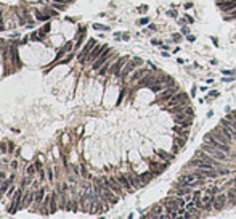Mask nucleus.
Segmentation results:
<instances>
[{"mask_svg": "<svg viewBox=\"0 0 236 219\" xmlns=\"http://www.w3.org/2000/svg\"><path fill=\"white\" fill-rule=\"evenodd\" d=\"M36 169H37V166H36V164H31V166L27 167V176H31V177H32V176H34V172H36Z\"/></svg>", "mask_w": 236, "mask_h": 219, "instance_id": "nucleus-31", "label": "nucleus"}, {"mask_svg": "<svg viewBox=\"0 0 236 219\" xmlns=\"http://www.w3.org/2000/svg\"><path fill=\"white\" fill-rule=\"evenodd\" d=\"M196 198H201V190H194L193 192V200H196Z\"/></svg>", "mask_w": 236, "mask_h": 219, "instance_id": "nucleus-35", "label": "nucleus"}, {"mask_svg": "<svg viewBox=\"0 0 236 219\" xmlns=\"http://www.w3.org/2000/svg\"><path fill=\"white\" fill-rule=\"evenodd\" d=\"M210 134L215 137V139L218 140V142H222V143H227V145H230L231 142H233V139H230V137H228L227 134H225L223 132V129L220 127V126H218V127H215V129H212L210 131Z\"/></svg>", "mask_w": 236, "mask_h": 219, "instance_id": "nucleus-11", "label": "nucleus"}, {"mask_svg": "<svg viewBox=\"0 0 236 219\" xmlns=\"http://www.w3.org/2000/svg\"><path fill=\"white\" fill-rule=\"evenodd\" d=\"M220 189L218 187H210V189H206V193H210V195H217Z\"/></svg>", "mask_w": 236, "mask_h": 219, "instance_id": "nucleus-30", "label": "nucleus"}, {"mask_svg": "<svg viewBox=\"0 0 236 219\" xmlns=\"http://www.w3.org/2000/svg\"><path fill=\"white\" fill-rule=\"evenodd\" d=\"M222 11H233L236 10V0H228V2H217Z\"/></svg>", "mask_w": 236, "mask_h": 219, "instance_id": "nucleus-21", "label": "nucleus"}, {"mask_svg": "<svg viewBox=\"0 0 236 219\" xmlns=\"http://www.w3.org/2000/svg\"><path fill=\"white\" fill-rule=\"evenodd\" d=\"M175 124L182 126V127H190L191 124H193V119H191V116H186L185 113H180V115H175Z\"/></svg>", "mask_w": 236, "mask_h": 219, "instance_id": "nucleus-16", "label": "nucleus"}, {"mask_svg": "<svg viewBox=\"0 0 236 219\" xmlns=\"http://www.w3.org/2000/svg\"><path fill=\"white\" fill-rule=\"evenodd\" d=\"M183 102H188L186 94H185V92H177V94L173 95V97H172V98H170V100L166 103V110H169V108L175 107V105H180V103H183Z\"/></svg>", "mask_w": 236, "mask_h": 219, "instance_id": "nucleus-9", "label": "nucleus"}, {"mask_svg": "<svg viewBox=\"0 0 236 219\" xmlns=\"http://www.w3.org/2000/svg\"><path fill=\"white\" fill-rule=\"evenodd\" d=\"M106 49H108V47H106V45H100V44H97V45L93 47V50H92V52H90V55H88L87 61H88V63H92V64H93L95 61L98 60V57H100V55L103 53Z\"/></svg>", "mask_w": 236, "mask_h": 219, "instance_id": "nucleus-14", "label": "nucleus"}, {"mask_svg": "<svg viewBox=\"0 0 236 219\" xmlns=\"http://www.w3.org/2000/svg\"><path fill=\"white\" fill-rule=\"evenodd\" d=\"M178 92V85H170L169 89H166V90H162L161 92V95L157 97V100H156V103H167V102L170 100V98L173 97V95Z\"/></svg>", "mask_w": 236, "mask_h": 219, "instance_id": "nucleus-5", "label": "nucleus"}, {"mask_svg": "<svg viewBox=\"0 0 236 219\" xmlns=\"http://www.w3.org/2000/svg\"><path fill=\"white\" fill-rule=\"evenodd\" d=\"M177 145L180 147V148H185V143H186V137H182V139H175Z\"/></svg>", "mask_w": 236, "mask_h": 219, "instance_id": "nucleus-29", "label": "nucleus"}, {"mask_svg": "<svg viewBox=\"0 0 236 219\" xmlns=\"http://www.w3.org/2000/svg\"><path fill=\"white\" fill-rule=\"evenodd\" d=\"M39 177H40V180H45V171L39 169Z\"/></svg>", "mask_w": 236, "mask_h": 219, "instance_id": "nucleus-36", "label": "nucleus"}, {"mask_svg": "<svg viewBox=\"0 0 236 219\" xmlns=\"http://www.w3.org/2000/svg\"><path fill=\"white\" fill-rule=\"evenodd\" d=\"M43 200H45V187H42L40 190L36 192V200H34V201H36L37 206H40V203H42Z\"/></svg>", "mask_w": 236, "mask_h": 219, "instance_id": "nucleus-26", "label": "nucleus"}, {"mask_svg": "<svg viewBox=\"0 0 236 219\" xmlns=\"http://www.w3.org/2000/svg\"><path fill=\"white\" fill-rule=\"evenodd\" d=\"M114 58H116V55H111V57H109V60L106 61V63L100 68V69H98L100 76H104V74H108V73H109V68L112 66V63H114Z\"/></svg>", "mask_w": 236, "mask_h": 219, "instance_id": "nucleus-24", "label": "nucleus"}, {"mask_svg": "<svg viewBox=\"0 0 236 219\" xmlns=\"http://www.w3.org/2000/svg\"><path fill=\"white\" fill-rule=\"evenodd\" d=\"M93 29H98V31H108V27L103 26V24H93Z\"/></svg>", "mask_w": 236, "mask_h": 219, "instance_id": "nucleus-34", "label": "nucleus"}, {"mask_svg": "<svg viewBox=\"0 0 236 219\" xmlns=\"http://www.w3.org/2000/svg\"><path fill=\"white\" fill-rule=\"evenodd\" d=\"M21 195H23V187H19V189L16 190L15 197L11 198V205L8 206V213L10 214H15L16 211L21 208Z\"/></svg>", "mask_w": 236, "mask_h": 219, "instance_id": "nucleus-7", "label": "nucleus"}, {"mask_svg": "<svg viewBox=\"0 0 236 219\" xmlns=\"http://www.w3.org/2000/svg\"><path fill=\"white\" fill-rule=\"evenodd\" d=\"M111 55H112V52H111L109 49H106L104 52L101 53L100 57H98V60L93 63V69H95V71H98V69H100V68H101V66H103V64L106 63V61L109 60V57H111Z\"/></svg>", "mask_w": 236, "mask_h": 219, "instance_id": "nucleus-17", "label": "nucleus"}, {"mask_svg": "<svg viewBox=\"0 0 236 219\" xmlns=\"http://www.w3.org/2000/svg\"><path fill=\"white\" fill-rule=\"evenodd\" d=\"M227 197H228V201H230V203L236 205V187H235V189H230V190H228Z\"/></svg>", "mask_w": 236, "mask_h": 219, "instance_id": "nucleus-28", "label": "nucleus"}, {"mask_svg": "<svg viewBox=\"0 0 236 219\" xmlns=\"http://www.w3.org/2000/svg\"><path fill=\"white\" fill-rule=\"evenodd\" d=\"M13 150H15V145H13V143H8V152L13 153Z\"/></svg>", "mask_w": 236, "mask_h": 219, "instance_id": "nucleus-44", "label": "nucleus"}, {"mask_svg": "<svg viewBox=\"0 0 236 219\" xmlns=\"http://www.w3.org/2000/svg\"><path fill=\"white\" fill-rule=\"evenodd\" d=\"M138 10H140V11H146V10H148V6H146V5H145V6H140Z\"/></svg>", "mask_w": 236, "mask_h": 219, "instance_id": "nucleus-48", "label": "nucleus"}, {"mask_svg": "<svg viewBox=\"0 0 236 219\" xmlns=\"http://www.w3.org/2000/svg\"><path fill=\"white\" fill-rule=\"evenodd\" d=\"M233 81V77H223V79H222V82H231Z\"/></svg>", "mask_w": 236, "mask_h": 219, "instance_id": "nucleus-45", "label": "nucleus"}, {"mask_svg": "<svg viewBox=\"0 0 236 219\" xmlns=\"http://www.w3.org/2000/svg\"><path fill=\"white\" fill-rule=\"evenodd\" d=\"M127 61H129V57H122V58H119V60H116L114 63H112V66L109 68V74H114V76L119 77L122 68L125 66V63H127Z\"/></svg>", "mask_w": 236, "mask_h": 219, "instance_id": "nucleus-8", "label": "nucleus"}, {"mask_svg": "<svg viewBox=\"0 0 236 219\" xmlns=\"http://www.w3.org/2000/svg\"><path fill=\"white\" fill-rule=\"evenodd\" d=\"M5 177H6V174L2 171V172H0V182H3V180H5Z\"/></svg>", "mask_w": 236, "mask_h": 219, "instance_id": "nucleus-43", "label": "nucleus"}, {"mask_svg": "<svg viewBox=\"0 0 236 219\" xmlns=\"http://www.w3.org/2000/svg\"><path fill=\"white\" fill-rule=\"evenodd\" d=\"M204 142H207L209 145L215 147V148L222 150V152H225V153H230V152H231L230 145H227V143H222V142H218V140L215 139V137L212 135L210 132H209V134H206V135H204Z\"/></svg>", "mask_w": 236, "mask_h": 219, "instance_id": "nucleus-4", "label": "nucleus"}, {"mask_svg": "<svg viewBox=\"0 0 236 219\" xmlns=\"http://www.w3.org/2000/svg\"><path fill=\"white\" fill-rule=\"evenodd\" d=\"M217 95H218V92H209V95H207V97H210V98H215V97H217Z\"/></svg>", "mask_w": 236, "mask_h": 219, "instance_id": "nucleus-39", "label": "nucleus"}, {"mask_svg": "<svg viewBox=\"0 0 236 219\" xmlns=\"http://www.w3.org/2000/svg\"><path fill=\"white\" fill-rule=\"evenodd\" d=\"M218 126L223 129V132L230 137V139L236 140V126L230 121V119H220V124H218Z\"/></svg>", "mask_w": 236, "mask_h": 219, "instance_id": "nucleus-6", "label": "nucleus"}, {"mask_svg": "<svg viewBox=\"0 0 236 219\" xmlns=\"http://www.w3.org/2000/svg\"><path fill=\"white\" fill-rule=\"evenodd\" d=\"M204 180L206 179H199L196 174H183V176H180L178 182L186 184V185H196V184H203Z\"/></svg>", "mask_w": 236, "mask_h": 219, "instance_id": "nucleus-10", "label": "nucleus"}, {"mask_svg": "<svg viewBox=\"0 0 236 219\" xmlns=\"http://www.w3.org/2000/svg\"><path fill=\"white\" fill-rule=\"evenodd\" d=\"M141 63H143V61L140 60V58H133L132 61L129 60L127 63H125V66L122 68V71H121V74H119V77H121L122 81H125L129 74H132L133 71H135V66H136V64H141Z\"/></svg>", "mask_w": 236, "mask_h": 219, "instance_id": "nucleus-3", "label": "nucleus"}, {"mask_svg": "<svg viewBox=\"0 0 236 219\" xmlns=\"http://www.w3.org/2000/svg\"><path fill=\"white\" fill-rule=\"evenodd\" d=\"M52 6H53V8H56V10H61V11H63V10H66V5H63V3H58V2H55Z\"/></svg>", "mask_w": 236, "mask_h": 219, "instance_id": "nucleus-32", "label": "nucleus"}, {"mask_svg": "<svg viewBox=\"0 0 236 219\" xmlns=\"http://www.w3.org/2000/svg\"><path fill=\"white\" fill-rule=\"evenodd\" d=\"M146 73H148V69H146V68H140V69H135V71L132 73V76H130V79H129V82H130V84H133V82H138Z\"/></svg>", "mask_w": 236, "mask_h": 219, "instance_id": "nucleus-20", "label": "nucleus"}, {"mask_svg": "<svg viewBox=\"0 0 236 219\" xmlns=\"http://www.w3.org/2000/svg\"><path fill=\"white\" fill-rule=\"evenodd\" d=\"M154 81H156V77L153 76V74L146 73L145 76H143L141 79L138 81V84H136V87H146V85H151V82H154Z\"/></svg>", "mask_w": 236, "mask_h": 219, "instance_id": "nucleus-23", "label": "nucleus"}, {"mask_svg": "<svg viewBox=\"0 0 236 219\" xmlns=\"http://www.w3.org/2000/svg\"><path fill=\"white\" fill-rule=\"evenodd\" d=\"M95 45H97V44H95V39H90L87 44H85V47L82 49V52L79 53V61H80V63H85V61H87L88 55H90V52L93 50Z\"/></svg>", "mask_w": 236, "mask_h": 219, "instance_id": "nucleus-12", "label": "nucleus"}, {"mask_svg": "<svg viewBox=\"0 0 236 219\" xmlns=\"http://www.w3.org/2000/svg\"><path fill=\"white\" fill-rule=\"evenodd\" d=\"M222 73L227 74V76H231V74H235V71H231V69H222Z\"/></svg>", "mask_w": 236, "mask_h": 219, "instance_id": "nucleus-37", "label": "nucleus"}, {"mask_svg": "<svg viewBox=\"0 0 236 219\" xmlns=\"http://www.w3.org/2000/svg\"><path fill=\"white\" fill-rule=\"evenodd\" d=\"M201 148H203L206 153H209V155H210L214 160H220V161H227V155H228V153H225V152H222V150H218V148H215V147L209 145L207 142H204L203 145H201Z\"/></svg>", "mask_w": 236, "mask_h": 219, "instance_id": "nucleus-2", "label": "nucleus"}, {"mask_svg": "<svg viewBox=\"0 0 236 219\" xmlns=\"http://www.w3.org/2000/svg\"><path fill=\"white\" fill-rule=\"evenodd\" d=\"M129 176V180H130V184L133 185V189H140V187H143V182H141V179H140V176L138 174H135V172H129L127 174Z\"/></svg>", "mask_w": 236, "mask_h": 219, "instance_id": "nucleus-22", "label": "nucleus"}, {"mask_svg": "<svg viewBox=\"0 0 236 219\" xmlns=\"http://www.w3.org/2000/svg\"><path fill=\"white\" fill-rule=\"evenodd\" d=\"M154 177V174L149 171V172H143V174H140V179H141V182H143V185H146V184H149V180Z\"/></svg>", "mask_w": 236, "mask_h": 219, "instance_id": "nucleus-27", "label": "nucleus"}, {"mask_svg": "<svg viewBox=\"0 0 236 219\" xmlns=\"http://www.w3.org/2000/svg\"><path fill=\"white\" fill-rule=\"evenodd\" d=\"M58 200H60V192H58V190L52 192L50 203H48V213H50V214H55L58 210H60V206H58Z\"/></svg>", "mask_w": 236, "mask_h": 219, "instance_id": "nucleus-15", "label": "nucleus"}, {"mask_svg": "<svg viewBox=\"0 0 236 219\" xmlns=\"http://www.w3.org/2000/svg\"><path fill=\"white\" fill-rule=\"evenodd\" d=\"M101 180H103V184L106 187H109V189H111L112 192H114L116 195H119V197H122V195H124V187L121 185V184H119V180H117V177H101Z\"/></svg>", "mask_w": 236, "mask_h": 219, "instance_id": "nucleus-1", "label": "nucleus"}, {"mask_svg": "<svg viewBox=\"0 0 236 219\" xmlns=\"http://www.w3.org/2000/svg\"><path fill=\"white\" fill-rule=\"evenodd\" d=\"M11 167H13V169H16V167H18V161H13V163H11Z\"/></svg>", "mask_w": 236, "mask_h": 219, "instance_id": "nucleus-47", "label": "nucleus"}, {"mask_svg": "<svg viewBox=\"0 0 236 219\" xmlns=\"http://www.w3.org/2000/svg\"><path fill=\"white\" fill-rule=\"evenodd\" d=\"M218 172H220L222 176H227V174L230 172V171H227V169H218Z\"/></svg>", "mask_w": 236, "mask_h": 219, "instance_id": "nucleus-42", "label": "nucleus"}, {"mask_svg": "<svg viewBox=\"0 0 236 219\" xmlns=\"http://www.w3.org/2000/svg\"><path fill=\"white\" fill-rule=\"evenodd\" d=\"M140 23H141V24H148V23H149V18H141V19H140Z\"/></svg>", "mask_w": 236, "mask_h": 219, "instance_id": "nucleus-41", "label": "nucleus"}, {"mask_svg": "<svg viewBox=\"0 0 236 219\" xmlns=\"http://www.w3.org/2000/svg\"><path fill=\"white\" fill-rule=\"evenodd\" d=\"M186 39L190 40V42H194V40H196V37H194V36H191V34H188V36H186Z\"/></svg>", "mask_w": 236, "mask_h": 219, "instance_id": "nucleus-40", "label": "nucleus"}, {"mask_svg": "<svg viewBox=\"0 0 236 219\" xmlns=\"http://www.w3.org/2000/svg\"><path fill=\"white\" fill-rule=\"evenodd\" d=\"M185 18H186V21H188V23H193V21H194V19L191 18V16H185Z\"/></svg>", "mask_w": 236, "mask_h": 219, "instance_id": "nucleus-49", "label": "nucleus"}, {"mask_svg": "<svg viewBox=\"0 0 236 219\" xmlns=\"http://www.w3.org/2000/svg\"><path fill=\"white\" fill-rule=\"evenodd\" d=\"M166 166H167V163L161 164V163H156V161H153V160H149V167H151V172L154 174V176H161L162 171L166 169Z\"/></svg>", "mask_w": 236, "mask_h": 219, "instance_id": "nucleus-19", "label": "nucleus"}, {"mask_svg": "<svg viewBox=\"0 0 236 219\" xmlns=\"http://www.w3.org/2000/svg\"><path fill=\"white\" fill-rule=\"evenodd\" d=\"M117 180H119V184L124 187L125 192H133V190H135V189H133V185L130 184V180H129V176H127V174H119V176H117Z\"/></svg>", "mask_w": 236, "mask_h": 219, "instance_id": "nucleus-18", "label": "nucleus"}, {"mask_svg": "<svg viewBox=\"0 0 236 219\" xmlns=\"http://www.w3.org/2000/svg\"><path fill=\"white\" fill-rule=\"evenodd\" d=\"M0 152H2V153L8 152V143H0Z\"/></svg>", "mask_w": 236, "mask_h": 219, "instance_id": "nucleus-33", "label": "nucleus"}, {"mask_svg": "<svg viewBox=\"0 0 236 219\" xmlns=\"http://www.w3.org/2000/svg\"><path fill=\"white\" fill-rule=\"evenodd\" d=\"M182 34H185V36H188V34H190V29H188L186 26H183V27H182Z\"/></svg>", "mask_w": 236, "mask_h": 219, "instance_id": "nucleus-38", "label": "nucleus"}, {"mask_svg": "<svg viewBox=\"0 0 236 219\" xmlns=\"http://www.w3.org/2000/svg\"><path fill=\"white\" fill-rule=\"evenodd\" d=\"M227 201H228V197H227V195H223V193H220V192H218L217 195H214V201H212V205H214V210H217V211L223 210L225 205H227Z\"/></svg>", "mask_w": 236, "mask_h": 219, "instance_id": "nucleus-13", "label": "nucleus"}, {"mask_svg": "<svg viewBox=\"0 0 236 219\" xmlns=\"http://www.w3.org/2000/svg\"><path fill=\"white\" fill-rule=\"evenodd\" d=\"M156 155L159 156L161 160H164L166 163H172V161H173V155H170V153L164 152V150H156Z\"/></svg>", "mask_w": 236, "mask_h": 219, "instance_id": "nucleus-25", "label": "nucleus"}, {"mask_svg": "<svg viewBox=\"0 0 236 219\" xmlns=\"http://www.w3.org/2000/svg\"><path fill=\"white\" fill-rule=\"evenodd\" d=\"M48 180H53V172H52V169H48Z\"/></svg>", "mask_w": 236, "mask_h": 219, "instance_id": "nucleus-46", "label": "nucleus"}]
</instances>
